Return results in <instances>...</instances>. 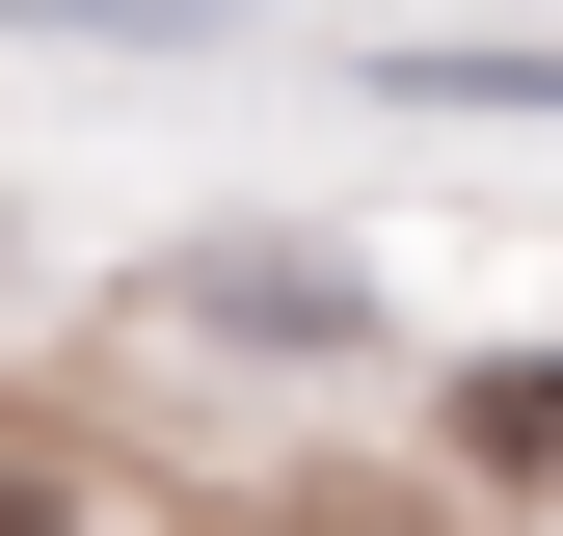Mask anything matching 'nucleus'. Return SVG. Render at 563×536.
<instances>
[{"mask_svg": "<svg viewBox=\"0 0 563 536\" xmlns=\"http://www.w3.org/2000/svg\"><path fill=\"white\" fill-rule=\"evenodd\" d=\"M456 429H483V456H510V483H563V376H483V402H456Z\"/></svg>", "mask_w": 563, "mask_h": 536, "instance_id": "1", "label": "nucleus"}]
</instances>
